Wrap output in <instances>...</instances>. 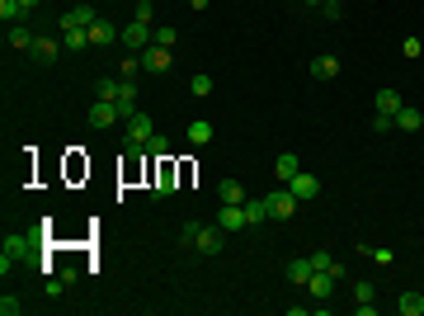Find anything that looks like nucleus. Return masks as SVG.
Returning <instances> with one entry per match:
<instances>
[{
	"instance_id": "f257e3e1",
	"label": "nucleus",
	"mask_w": 424,
	"mask_h": 316,
	"mask_svg": "<svg viewBox=\"0 0 424 316\" xmlns=\"http://www.w3.org/2000/svg\"><path fill=\"white\" fill-rule=\"evenodd\" d=\"M151 137H156V123H151L146 113L132 109L123 118V151H146V142H151Z\"/></svg>"
},
{
	"instance_id": "f03ea898",
	"label": "nucleus",
	"mask_w": 424,
	"mask_h": 316,
	"mask_svg": "<svg viewBox=\"0 0 424 316\" xmlns=\"http://www.w3.org/2000/svg\"><path fill=\"white\" fill-rule=\"evenodd\" d=\"M179 241L198 255H221V227H198V222H188L184 232H179Z\"/></svg>"
},
{
	"instance_id": "7ed1b4c3",
	"label": "nucleus",
	"mask_w": 424,
	"mask_h": 316,
	"mask_svg": "<svg viewBox=\"0 0 424 316\" xmlns=\"http://www.w3.org/2000/svg\"><path fill=\"white\" fill-rule=\"evenodd\" d=\"M264 203H269V217H274V222H288L293 213H297V194H293L288 184H283V189H274V194H269Z\"/></svg>"
},
{
	"instance_id": "20e7f679",
	"label": "nucleus",
	"mask_w": 424,
	"mask_h": 316,
	"mask_svg": "<svg viewBox=\"0 0 424 316\" xmlns=\"http://www.w3.org/2000/svg\"><path fill=\"white\" fill-rule=\"evenodd\" d=\"M33 251H38V236H33V232H10L5 246H0L5 260H24V255H33Z\"/></svg>"
},
{
	"instance_id": "39448f33",
	"label": "nucleus",
	"mask_w": 424,
	"mask_h": 316,
	"mask_svg": "<svg viewBox=\"0 0 424 316\" xmlns=\"http://www.w3.org/2000/svg\"><path fill=\"white\" fill-rule=\"evenodd\" d=\"M151 29H156V24H141V19L123 24V48L127 52H146L151 48Z\"/></svg>"
},
{
	"instance_id": "423d86ee",
	"label": "nucleus",
	"mask_w": 424,
	"mask_h": 316,
	"mask_svg": "<svg viewBox=\"0 0 424 316\" xmlns=\"http://www.w3.org/2000/svg\"><path fill=\"white\" fill-rule=\"evenodd\" d=\"M90 24H99V15H94V5H66V15H62V33H71V29H90Z\"/></svg>"
},
{
	"instance_id": "0eeeda50",
	"label": "nucleus",
	"mask_w": 424,
	"mask_h": 316,
	"mask_svg": "<svg viewBox=\"0 0 424 316\" xmlns=\"http://www.w3.org/2000/svg\"><path fill=\"white\" fill-rule=\"evenodd\" d=\"M85 118H90V127H99V132H104V127H113V123H118V118H123V109H118L113 99H94V104H90V113H85Z\"/></svg>"
},
{
	"instance_id": "6e6552de",
	"label": "nucleus",
	"mask_w": 424,
	"mask_h": 316,
	"mask_svg": "<svg viewBox=\"0 0 424 316\" xmlns=\"http://www.w3.org/2000/svg\"><path fill=\"white\" fill-rule=\"evenodd\" d=\"M288 189L297 194V203H307V198H316V194H321V179H316L311 170H297L293 179H288Z\"/></svg>"
},
{
	"instance_id": "1a4fd4ad",
	"label": "nucleus",
	"mask_w": 424,
	"mask_h": 316,
	"mask_svg": "<svg viewBox=\"0 0 424 316\" xmlns=\"http://www.w3.org/2000/svg\"><path fill=\"white\" fill-rule=\"evenodd\" d=\"M217 227H221V232H240V227H250V217H245V203H221Z\"/></svg>"
},
{
	"instance_id": "9d476101",
	"label": "nucleus",
	"mask_w": 424,
	"mask_h": 316,
	"mask_svg": "<svg viewBox=\"0 0 424 316\" xmlns=\"http://www.w3.org/2000/svg\"><path fill=\"white\" fill-rule=\"evenodd\" d=\"M335 284H340V279H335L330 269H316L311 279H307V288H311V298H316V302H330V298H335Z\"/></svg>"
},
{
	"instance_id": "9b49d317",
	"label": "nucleus",
	"mask_w": 424,
	"mask_h": 316,
	"mask_svg": "<svg viewBox=\"0 0 424 316\" xmlns=\"http://www.w3.org/2000/svg\"><path fill=\"white\" fill-rule=\"evenodd\" d=\"M123 38V29L113 24V19H99V24H90V43L94 48H109V43H118Z\"/></svg>"
},
{
	"instance_id": "f8f14e48",
	"label": "nucleus",
	"mask_w": 424,
	"mask_h": 316,
	"mask_svg": "<svg viewBox=\"0 0 424 316\" xmlns=\"http://www.w3.org/2000/svg\"><path fill=\"white\" fill-rule=\"evenodd\" d=\"M29 57L33 62H43V66H52L57 57H62V38H38V43L29 48Z\"/></svg>"
},
{
	"instance_id": "ddd939ff",
	"label": "nucleus",
	"mask_w": 424,
	"mask_h": 316,
	"mask_svg": "<svg viewBox=\"0 0 424 316\" xmlns=\"http://www.w3.org/2000/svg\"><path fill=\"white\" fill-rule=\"evenodd\" d=\"M141 71H170V48H156V43H151V48L141 52Z\"/></svg>"
},
{
	"instance_id": "4468645a",
	"label": "nucleus",
	"mask_w": 424,
	"mask_h": 316,
	"mask_svg": "<svg viewBox=\"0 0 424 316\" xmlns=\"http://www.w3.org/2000/svg\"><path fill=\"white\" fill-rule=\"evenodd\" d=\"M170 194H174V165L160 156V170H156V189H151V198H170Z\"/></svg>"
},
{
	"instance_id": "2eb2a0df",
	"label": "nucleus",
	"mask_w": 424,
	"mask_h": 316,
	"mask_svg": "<svg viewBox=\"0 0 424 316\" xmlns=\"http://www.w3.org/2000/svg\"><path fill=\"white\" fill-rule=\"evenodd\" d=\"M302 170V160H297V151H283L278 160H274V175H278V184H288L293 175Z\"/></svg>"
},
{
	"instance_id": "dca6fc26",
	"label": "nucleus",
	"mask_w": 424,
	"mask_h": 316,
	"mask_svg": "<svg viewBox=\"0 0 424 316\" xmlns=\"http://www.w3.org/2000/svg\"><path fill=\"white\" fill-rule=\"evenodd\" d=\"M311 76L316 80H335L340 76V57H330V52L326 57H311Z\"/></svg>"
},
{
	"instance_id": "f3484780",
	"label": "nucleus",
	"mask_w": 424,
	"mask_h": 316,
	"mask_svg": "<svg viewBox=\"0 0 424 316\" xmlns=\"http://www.w3.org/2000/svg\"><path fill=\"white\" fill-rule=\"evenodd\" d=\"M396 127H406V132H420V127H424V113H420V109H410V104H401V109H396Z\"/></svg>"
},
{
	"instance_id": "a211bd4d",
	"label": "nucleus",
	"mask_w": 424,
	"mask_h": 316,
	"mask_svg": "<svg viewBox=\"0 0 424 316\" xmlns=\"http://www.w3.org/2000/svg\"><path fill=\"white\" fill-rule=\"evenodd\" d=\"M373 104H377V113H392V118H396V109H401V95H396L392 85H382V90H377V99H373Z\"/></svg>"
},
{
	"instance_id": "6ab92c4d",
	"label": "nucleus",
	"mask_w": 424,
	"mask_h": 316,
	"mask_svg": "<svg viewBox=\"0 0 424 316\" xmlns=\"http://www.w3.org/2000/svg\"><path fill=\"white\" fill-rule=\"evenodd\" d=\"M113 104H118V109H123V118L132 109H137V85H132V80H123V85H118V99H113Z\"/></svg>"
},
{
	"instance_id": "aec40b11",
	"label": "nucleus",
	"mask_w": 424,
	"mask_h": 316,
	"mask_svg": "<svg viewBox=\"0 0 424 316\" xmlns=\"http://www.w3.org/2000/svg\"><path fill=\"white\" fill-rule=\"evenodd\" d=\"M188 142L207 146V142H212V123H207V118H193V123H188Z\"/></svg>"
},
{
	"instance_id": "412c9836",
	"label": "nucleus",
	"mask_w": 424,
	"mask_h": 316,
	"mask_svg": "<svg viewBox=\"0 0 424 316\" xmlns=\"http://www.w3.org/2000/svg\"><path fill=\"white\" fill-rule=\"evenodd\" d=\"M217 198H221V203H245V184H236V179H221V184H217Z\"/></svg>"
},
{
	"instance_id": "4be33fe9",
	"label": "nucleus",
	"mask_w": 424,
	"mask_h": 316,
	"mask_svg": "<svg viewBox=\"0 0 424 316\" xmlns=\"http://www.w3.org/2000/svg\"><path fill=\"white\" fill-rule=\"evenodd\" d=\"M33 43H38V33H29L24 24H10V48H19V52H29Z\"/></svg>"
},
{
	"instance_id": "5701e85b",
	"label": "nucleus",
	"mask_w": 424,
	"mask_h": 316,
	"mask_svg": "<svg viewBox=\"0 0 424 316\" xmlns=\"http://www.w3.org/2000/svg\"><path fill=\"white\" fill-rule=\"evenodd\" d=\"M396 312H401V316H424V298H420V293H401Z\"/></svg>"
},
{
	"instance_id": "b1692460",
	"label": "nucleus",
	"mask_w": 424,
	"mask_h": 316,
	"mask_svg": "<svg viewBox=\"0 0 424 316\" xmlns=\"http://www.w3.org/2000/svg\"><path fill=\"white\" fill-rule=\"evenodd\" d=\"M311 274H316L311 260H293V265H288V284H307Z\"/></svg>"
},
{
	"instance_id": "393cba45",
	"label": "nucleus",
	"mask_w": 424,
	"mask_h": 316,
	"mask_svg": "<svg viewBox=\"0 0 424 316\" xmlns=\"http://www.w3.org/2000/svg\"><path fill=\"white\" fill-rule=\"evenodd\" d=\"M62 48H66V52L90 48V29H71V33H62Z\"/></svg>"
},
{
	"instance_id": "a878e982",
	"label": "nucleus",
	"mask_w": 424,
	"mask_h": 316,
	"mask_svg": "<svg viewBox=\"0 0 424 316\" xmlns=\"http://www.w3.org/2000/svg\"><path fill=\"white\" fill-rule=\"evenodd\" d=\"M24 15H29V10H24V0H0V19H5V24H19Z\"/></svg>"
},
{
	"instance_id": "bb28decb",
	"label": "nucleus",
	"mask_w": 424,
	"mask_h": 316,
	"mask_svg": "<svg viewBox=\"0 0 424 316\" xmlns=\"http://www.w3.org/2000/svg\"><path fill=\"white\" fill-rule=\"evenodd\" d=\"M245 217H250V227L269 222V203H264V198H245Z\"/></svg>"
},
{
	"instance_id": "cd10ccee",
	"label": "nucleus",
	"mask_w": 424,
	"mask_h": 316,
	"mask_svg": "<svg viewBox=\"0 0 424 316\" xmlns=\"http://www.w3.org/2000/svg\"><path fill=\"white\" fill-rule=\"evenodd\" d=\"M174 38H179V33H174L170 24H156V29H151V43H156V48H174Z\"/></svg>"
},
{
	"instance_id": "c85d7f7f",
	"label": "nucleus",
	"mask_w": 424,
	"mask_h": 316,
	"mask_svg": "<svg viewBox=\"0 0 424 316\" xmlns=\"http://www.w3.org/2000/svg\"><path fill=\"white\" fill-rule=\"evenodd\" d=\"M188 90H193L198 99H207V95H212V76H193V80H188Z\"/></svg>"
},
{
	"instance_id": "c756f323",
	"label": "nucleus",
	"mask_w": 424,
	"mask_h": 316,
	"mask_svg": "<svg viewBox=\"0 0 424 316\" xmlns=\"http://www.w3.org/2000/svg\"><path fill=\"white\" fill-rule=\"evenodd\" d=\"M401 52H406L410 62H420V57H424V43H420V38H406V43H401Z\"/></svg>"
},
{
	"instance_id": "7c9ffc66",
	"label": "nucleus",
	"mask_w": 424,
	"mask_h": 316,
	"mask_svg": "<svg viewBox=\"0 0 424 316\" xmlns=\"http://www.w3.org/2000/svg\"><path fill=\"white\" fill-rule=\"evenodd\" d=\"M377 298V288L368 284V279H363V284H354V302H373Z\"/></svg>"
},
{
	"instance_id": "2f4dec72",
	"label": "nucleus",
	"mask_w": 424,
	"mask_h": 316,
	"mask_svg": "<svg viewBox=\"0 0 424 316\" xmlns=\"http://www.w3.org/2000/svg\"><path fill=\"white\" fill-rule=\"evenodd\" d=\"M19 312H24V302H15L10 293H5V298H0V316H19Z\"/></svg>"
},
{
	"instance_id": "473e14b6",
	"label": "nucleus",
	"mask_w": 424,
	"mask_h": 316,
	"mask_svg": "<svg viewBox=\"0 0 424 316\" xmlns=\"http://www.w3.org/2000/svg\"><path fill=\"white\" fill-rule=\"evenodd\" d=\"M146 151H151V156H165V151H170V142H165V137H160V132H156V137H151V142H146Z\"/></svg>"
},
{
	"instance_id": "72a5a7b5",
	"label": "nucleus",
	"mask_w": 424,
	"mask_h": 316,
	"mask_svg": "<svg viewBox=\"0 0 424 316\" xmlns=\"http://www.w3.org/2000/svg\"><path fill=\"white\" fill-rule=\"evenodd\" d=\"M118 85L123 80H99V99H118Z\"/></svg>"
},
{
	"instance_id": "f704fd0d",
	"label": "nucleus",
	"mask_w": 424,
	"mask_h": 316,
	"mask_svg": "<svg viewBox=\"0 0 424 316\" xmlns=\"http://www.w3.org/2000/svg\"><path fill=\"white\" fill-rule=\"evenodd\" d=\"M373 260H377V265H392L396 255H392V246H373Z\"/></svg>"
},
{
	"instance_id": "c9c22d12",
	"label": "nucleus",
	"mask_w": 424,
	"mask_h": 316,
	"mask_svg": "<svg viewBox=\"0 0 424 316\" xmlns=\"http://www.w3.org/2000/svg\"><path fill=\"white\" fill-rule=\"evenodd\" d=\"M392 123H396L392 113H377V118H373V132H387V127H392Z\"/></svg>"
},
{
	"instance_id": "e433bc0d",
	"label": "nucleus",
	"mask_w": 424,
	"mask_h": 316,
	"mask_svg": "<svg viewBox=\"0 0 424 316\" xmlns=\"http://www.w3.org/2000/svg\"><path fill=\"white\" fill-rule=\"evenodd\" d=\"M321 10H326V19H340V10H345V5H340V0H326Z\"/></svg>"
},
{
	"instance_id": "4c0bfd02",
	"label": "nucleus",
	"mask_w": 424,
	"mask_h": 316,
	"mask_svg": "<svg viewBox=\"0 0 424 316\" xmlns=\"http://www.w3.org/2000/svg\"><path fill=\"white\" fill-rule=\"evenodd\" d=\"M38 5H43V0H24V10H38Z\"/></svg>"
},
{
	"instance_id": "58836bf2",
	"label": "nucleus",
	"mask_w": 424,
	"mask_h": 316,
	"mask_svg": "<svg viewBox=\"0 0 424 316\" xmlns=\"http://www.w3.org/2000/svg\"><path fill=\"white\" fill-rule=\"evenodd\" d=\"M302 5H326V0H302Z\"/></svg>"
},
{
	"instance_id": "ea45409f",
	"label": "nucleus",
	"mask_w": 424,
	"mask_h": 316,
	"mask_svg": "<svg viewBox=\"0 0 424 316\" xmlns=\"http://www.w3.org/2000/svg\"><path fill=\"white\" fill-rule=\"evenodd\" d=\"M137 5H151V0H137Z\"/></svg>"
},
{
	"instance_id": "a19ab883",
	"label": "nucleus",
	"mask_w": 424,
	"mask_h": 316,
	"mask_svg": "<svg viewBox=\"0 0 424 316\" xmlns=\"http://www.w3.org/2000/svg\"><path fill=\"white\" fill-rule=\"evenodd\" d=\"M71 5H80V0H71Z\"/></svg>"
}]
</instances>
